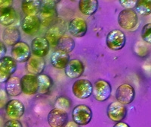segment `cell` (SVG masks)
Listing matches in <instances>:
<instances>
[{
    "label": "cell",
    "instance_id": "1",
    "mask_svg": "<svg viewBox=\"0 0 151 127\" xmlns=\"http://www.w3.org/2000/svg\"><path fill=\"white\" fill-rule=\"evenodd\" d=\"M58 1L45 0L41 1V8L40 12V18L43 25H48L54 22L58 17L57 5Z\"/></svg>",
    "mask_w": 151,
    "mask_h": 127
},
{
    "label": "cell",
    "instance_id": "2",
    "mask_svg": "<svg viewBox=\"0 0 151 127\" xmlns=\"http://www.w3.org/2000/svg\"><path fill=\"white\" fill-rule=\"evenodd\" d=\"M73 121L79 126H86L92 119L91 108L86 104H79L73 108L72 112Z\"/></svg>",
    "mask_w": 151,
    "mask_h": 127
},
{
    "label": "cell",
    "instance_id": "3",
    "mask_svg": "<svg viewBox=\"0 0 151 127\" xmlns=\"http://www.w3.org/2000/svg\"><path fill=\"white\" fill-rule=\"evenodd\" d=\"M72 91L76 98L79 99H86L91 97L93 93V85L88 79H79L73 83Z\"/></svg>",
    "mask_w": 151,
    "mask_h": 127
},
{
    "label": "cell",
    "instance_id": "4",
    "mask_svg": "<svg viewBox=\"0 0 151 127\" xmlns=\"http://www.w3.org/2000/svg\"><path fill=\"white\" fill-rule=\"evenodd\" d=\"M138 22V18L135 11L133 9H123L118 15L119 25L125 30H132Z\"/></svg>",
    "mask_w": 151,
    "mask_h": 127
},
{
    "label": "cell",
    "instance_id": "5",
    "mask_svg": "<svg viewBox=\"0 0 151 127\" xmlns=\"http://www.w3.org/2000/svg\"><path fill=\"white\" fill-rule=\"evenodd\" d=\"M111 85L107 81L98 79L94 82L93 86V96L98 101L104 102L108 100L111 96Z\"/></svg>",
    "mask_w": 151,
    "mask_h": 127
},
{
    "label": "cell",
    "instance_id": "6",
    "mask_svg": "<svg viewBox=\"0 0 151 127\" xmlns=\"http://www.w3.org/2000/svg\"><path fill=\"white\" fill-rule=\"evenodd\" d=\"M126 37L120 30H113L109 32L106 39V47L112 50H120L125 47Z\"/></svg>",
    "mask_w": 151,
    "mask_h": 127
},
{
    "label": "cell",
    "instance_id": "7",
    "mask_svg": "<svg viewBox=\"0 0 151 127\" xmlns=\"http://www.w3.org/2000/svg\"><path fill=\"white\" fill-rule=\"evenodd\" d=\"M135 98L134 88L129 84H122L116 91V98L117 101L123 105H127L133 102Z\"/></svg>",
    "mask_w": 151,
    "mask_h": 127
},
{
    "label": "cell",
    "instance_id": "8",
    "mask_svg": "<svg viewBox=\"0 0 151 127\" xmlns=\"http://www.w3.org/2000/svg\"><path fill=\"white\" fill-rule=\"evenodd\" d=\"M106 114L109 119L113 122H122L127 115V109L125 105L118 101L112 102L107 107Z\"/></svg>",
    "mask_w": 151,
    "mask_h": 127
},
{
    "label": "cell",
    "instance_id": "9",
    "mask_svg": "<svg viewBox=\"0 0 151 127\" xmlns=\"http://www.w3.org/2000/svg\"><path fill=\"white\" fill-rule=\"evenodd\" d=\"M47 120L51 127H65L69 122L67 112L58 108H55L48 113Z\"/></svg>",
    "mask_w": 151,
    "mask_h": 127
},
{
    "label": "cell",
    "instance_id": "10",
    "mask_svg": "<svg viewBox=\"0 0 151 127\" xmlns=\"http://www.w3.org/2000/svg\"><path fill=\"white\" fill-rule=\"evenodd\" d=\"M30 47L24 41H20L12 48V58L18 63H27L30 57Z\"/></svg>",
    "mask_w": 151,
    "mask_h": 127
},
{
    "label": "cell",
    "instance_id": "11",
    "mask_svg": "<svg viewBox=\"0 0 151 127\" xmlns=\"http://www.w3.org/2000/svg\"><path fill=\"white\" fill-rule=\"evenodd\" d=\"M50 50V44L45 37H37L31 43V51L33 56L43 58L48 55Z\"/></svg>",
    "mask_w": 151,
    "mask_h": 127
},
{
    "label": "cell",
    "instance_id": "12",
    "mask_svg": "<svg viewBox=\"0 0 151 127\" xmlns=\"http://www.w3.org/2000/svg\"><path fill=\"white\" fill-rule=\"evenodd\" d=\"M22 92L27 95L36 94L39 91V82L36 75L27 74L21 78Z\"/></svg>",
    "mask_w": 151,
    "mask_h": 127
},
{
    "label": "cell",
    "instance_id": "13",
    "mask_svg": "<svg viewBox=\"0 0 151 127\" xmlns=\"http://www.w3.org/2000/svg\"><path fill=\"white\" fill-rule=\"evenodd\" d=\"M25 111V107L21 101L12 99L9 101L5 106V112L11 120H17L21 118Z\"/></svg>",
    "mask_w": 151,
    "mask_h": 127
},
{
    "label": "cell",
    "instance_id": "14",
    "mask_svg": "<svg viewBox=\"0 0 151 127\" xmlns=\"http://www.w3.org/2000/svg\"><path fill=\"white\" fill-rule=\"evenodd\" d=\"M41 24L40 17L36 15L26 16L22 20L21 28L27 34L33 35L40 31Z\"/></svg>",
    "mask_w": 151,
    "mask_h": 127
},
{
    "label": "cell",
    "instance_id": "15",
    "mask_svg": "<svg viewBox=\"0 0 151 127\" xmlns=\"http://www.w3.org/2000/svg\"><path fill=\"white\" fill-rule=\"evenodd\" d=\"M68 30L74 37H83L88 31L87 23L81 18H75L69 23Z\"/></svg>",
    "mask_w": 151,
    "mask_h": 127
},
{
    "label": "cell",
    "instance_id": "16",
    "mask_svg": "<svg viewBox=\"0 0 151 127\" xmlns=\"http://www.w3.org/2000/svg\"><path fill=\"white\" fill-rule=\"evenodd\" d=\"M45 68V61L43 58L31 56L26 64V69L31 75L38 76L41 75Z\"/></svg>",
    "mask_w": 151,
    "mask_h": 127
},
{
    "label": "cell",
    "instance_id": "17",
    "mask_svg": "<svg viewBox=\"0 0 151 127\" xmlns=\"http://www.w3.org/2000/svg\"><path fill=\"white\" fill-rule=\"evenodd\" d=\"M64 71L67 76L69 78H79L85 71L84 64L79 59H70L66 66V68L64 69Z\"/></svg>",
    "mask_w": 151,
    "mask_h": 127
},
{
    "label": "cell",
    "instance_id": "18",
    "mask_svg": "<svg viewBox=\"0 0 151 127\" xmlns=\"http://www.w3.org/2000/svg\"><path fill=\"white\" fill-rule=\"evenodd\" d=\"M61 24H55L47 31L45 34V38L49 44L52 46H57L59 40L64 35L65 29Z\"/></svg>",
    "mask_w": 151,
    "mask_h": 127
},
{
    "label": "cell",
    "instance_id": "19",
    "mask_svg": "<svg viewBox=\"0 0 151 127\" xmlns=\"http://www.w3.org/2000/svg\"><path fill=\"white\" fill-rule=\"evenodd\" d=\"M3 43L8 46H14L21 41V33L16 27L9 26L4 30L2 34Z\"/></svg>",
    "mask_w": 151,
    "mask_h": 127
},
{
    "label": "cell",
    "instance_id": "20",
    "mask_svg": "<svg viewBox=\"0 0 151 127\" xmlns=\"http://www.w3.org/2000/svg\"><path fill=\"white\" fill-rule=\"evenodd\" d=\"M17 18L15 9L12 6L0 7V25L9 27L14 24Z\"/></svg>",
    "mask_w": 151,
    "mask_h": 127
},
{
    "label": "cell",
    "instance_id": "21",
    "mask_svg": "<svg viewBox=\"0 0 151 127\" xmlns=\"http://www.w3.org/2000/svg\"><path fill=\"white\" fill-rule=\"evenodd\" d=\"M70 60V58L69 53L64 51L58 50L55 51L51 56L52 66L58 69H65Z\"/></svg>",
    "mask_w": 151,
    "mask_h": 127
},
{
    "label": "cell",
    "instance_id": "22",
    "mask_svg": "<svg viewBox=\"0 0 151 127\" xmlns=\"http://www.w3.org/2000/svg\"><path fill=\"white\" fill-rule=\"evenodd\" d=\"M5 92L11 97H17L22 92L21 85V78L17 76L11 77L5 82Z\"/></svg>",
    "mask_w": 151,
    "mask_h": 127
},
{
    "label": "cell",
    "instance_id": "23",
    "mask_svg": "<svg viewBox=\"0 0 151 127\" xmlns=\"http://www.w3.org/2000/svg\"><path fill=\"white\" fill-rule=\"evenodd\" d=\"M41 8V1L39 0H24L21 9L26 16H34L39 14Z\"/></svg>",
    "mask_w": 151,
    "mask_h": 127
},
{
    "label": "cell",
    "instance_id": "24",
    "mask_svg": "<svg viewBox=\"0 0 151 127\" xmlns=\"http://www.w3.org/2000/svg\"><path fill=\"white\" fill-rule=\"evenodd\" d=\"M98 8L97 0H81L79 2V9L81 12L87 16H91L96 12Z\"/></svg>",
    "mask_w": 151,
    "mask_h": 127
},
{
    "label": "cell",
    "instance_id": "25",
    "mask_svg": "<svg viewBox=\"0 0 151 127\" xmlns=\"http://www.w3.org/2000/svg\"><path fill=\"white\" fill-rule=\"evenodd\" d=\"M17 62L11 56H4L0 59V72L12 75L17 70Z\"/></svg>",
    "mask_w": 151,
    "mask_h": 127
},
{
    "label": "cell",
    "instance_id": "26",
    "mask_svg": "<svg viewBox=\"0 0 151 127\" xmlns=\"http://www.w3.org/2000/svg\"><path fill=\"white\" fill-rule=\"evenodd\" d=\"M38 82H39V91L38 92L40 94H45L52 88L53 85V81L52 78L45 74H41L38 75Z\"/></svg>",
    "mask_w": 151,
    "mask_h": 127
},
{
    "label": "cell",
    "instance_id": "27",
    "mask_svg": "<svg viewBox=\"0 0 151 127\" xmlns=\"http://www.w3.org/2000/svg\"><path fill=\"white\" fill-rule=\"evenodd\" d=\"M56 47H58V50L64 51V52L67 53H70L73 50L74 47H75V41L70 36L64 35L59 40Z\"/></svg>",
    "mask_w": 151,
    "mask_h": 127
},
{
    "label": "cell",
    "instance_id": "28",
    "mask_svg": "<svg viewBox=\"0 0 151 127\" xmlns=\"http://www.w3.org/2000/svg\"><path fill=\"white\" fill-rule=\"evenodd\" d=\"M136 12L147 16L151 14V0H139L135 5Z\"/></svg>",
    "mask_w": 151,
    "mask_h": 127
},
{
    "label": "cell",
    "instance_id": "29",
    "mask_svg": "<svg viewBox=\"0 0 151 127\" xmlns=\"http://www.w3.org/2000/svg\"><path fill=\"white\" fill-rule=\"evenodd\" d=\"M55 106L58 109H60L65 111V110L70 108L72 106V100L67 96H60L56 99Z\"/></svg>",
    "mask_w": 151,
    "mask_h": 127
},
{
    "label": "cell",
    "instance_id": "30",
    "mask_svg": "<svg viewBox=\"0 0 151 127\" xmlns=\"http://www.w3.org/2000/svg\"><path fill=\"white\" fill-rule=\"evenodd\" d=\"M134 52L138 56L141 57H144L148 55L149 53V49L146 44L143 42H137L134 45Z\"/></svg>",
    "mask_w": 151,
    "mask_h": 127
},
{
    "label": "cell",
    "instance_id": "31",
    "mask_svg": "<svg viewBox=\"0 0 151 127\" xmlns=\"http://www.w3.org/2000/svg\"><path fill=\"white\" fill-rule=\"evenodd\" d=\"M141 37L144 42L151 44V23L146 24L141 30Z\"/></svg>",
    "mask_w": 151,
    "mask_h": 127
},
{
    "label": "cell",
    "instance_id": "32",
    "mask_svg": "<svg viewBox=\"0 0 151 127\" xmlns=\"http://www.w3.org/2000/svg\"><path fill=\"white\" fill-rule=\"evenodd\" d=\"M119 3L124 8V9H132L133 8H135L137 1L135 0H120Z\"/></svg>",
    "mask_w": 151,
    "mask_h": 127
},
{
    "label": "cell",
    "instance_id": "33",
    "mask_svg": "<svg viewBox=\"0 0 151 127\" xmlns=\"http://www.w3.org/2000/svg\"><path fill=\"white\" fill-rule=\"evenodd\" d=\"M8 94L3 90H0V109L6 106L8 101Z\"/></svg>",
    "mask_w": 151,
    "mask_h": 127
},
{
    "label": "cell",
    "instance_id": "34",
    "mask_svg": "<svg viewBox=\"0 0 151 127\" xmlns=\"http://www.w3.org/2000/svg\"><path fill=\"white\" fill-rule=\"evenodd\" d=\"M4 127H23V125L19 120H10L5 123Z\"/></svg>",
    "mask_w": 151,
    "mask_h": 127
},
{
    "label": "cell",
    "instance_id": "35",
    "mask_svg": "<svg viewBox=\"0 0 151 127\" xmlns=\"http://www.w3.org/2000/svg\"><path fill=\"white\" fill-rule=\"evenodd\" d=\"M6 51H7V49H6L5 44L2 41H0V59L5 56V55L6 53Z\"/></svg>",
    "mask_w": 151,
    "mask_h": 127
},
{
    "label": "cell",
    "instance_id": "36",
    "mask_svg": "<svg viewBox=\"0 0 151 127\" xmlns=\"http://www.w3.org/2000/svg\"><path fill=\"white\" fill-rule=\"evenodd\" d=\"M11 78V75L5 74L2 72H0V83H3V82H6L9 78Z\"/></svg>",
    "mask_w": 151,
    "mask_h": 127
},
{
    "label": "cell",
    "instance_id": "37",
    "mask_svg": "<svg viewBox=\"0 0 151 127\" xmlns=\"http://www.w3.org/2000/svg\"><path fill=\"white\" fill-rule=\"evenodd\" d=\"M12 3V1H9V0H0V6H1V7L11 6Z\"/></svg>",
    "mask_w": 151,
    "mask_h": 127
},
{
    "label": "cell",
    "instance_id": "38",
    "mask_svg": "<svg viewBox=\"0 0 151 127\" xmlns=\"http://www.w3.org/2000/svg\"><path fill=\"white\" fill-rule=\"evenodd\" d=\"M113 127H130V126L125 122H119L116 123L115 125L113 126Z\"/></svg>",
    "mask_w": 151,
    "mask_h": 127
},
{
    "label": "cell",
    "instance_id": "39",
    "mask_svg": "<svg viewBox=\"0 0 151 127\" xmlns=\"http://www.w3.org/2000/svg\"><path fill=\"white\" fill-rule=\"evenodd\" d=\"M65 127H80V126L77 125V124L74 123L73 121H70L68 122V123L66 125Z\"/></svg>",
    "mask_w": 151,
    "mask_h": 127
}]
</instances>
